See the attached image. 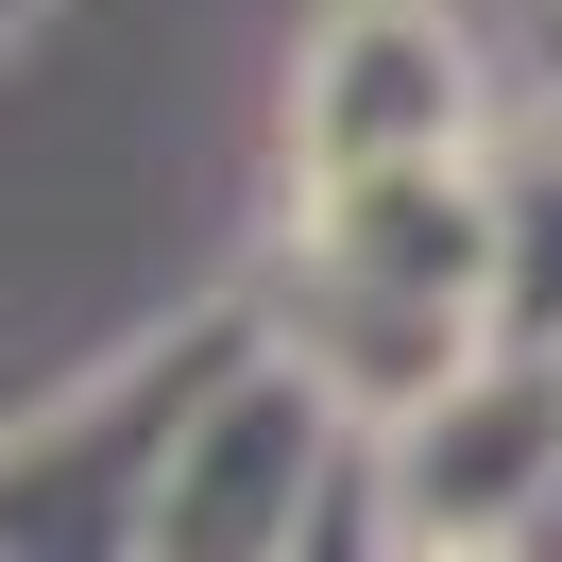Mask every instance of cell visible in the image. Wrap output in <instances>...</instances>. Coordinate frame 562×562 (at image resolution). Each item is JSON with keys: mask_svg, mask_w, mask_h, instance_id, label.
I'll return each mask as SVG.
<instances>
[{"mask_svg": "<svg viewBox=\"0 0 562 562\" xmlns=\"http://www.w3.org/2000/svg\"><path fill=\"white\" fill-rule=\"evenodd\" d=\"M512 35H528V69L562 86V0H512Z\"/></svg>", "mask_w": 562, "mask_h": 562, "instance_id": "7", "label": "cell"}, {"mask_svg": "<svg viewBox=\"0 0 562 562\" xmlns=\"http://www.w3.org/2000/svg\"><path fill=\"white\" fill-rule=\"evenodd\" d=\"M477 154V35L443 0H324L290 35V171Z\"/></svg>", "mask_w": 562, "mask_h": 562, "instance_id": "5", "label": "cell"}, {"mask_svg": "<svg viewBox=\"0 0 562 562\" xmlns=\"http://www.w3.org/2000/svg\"><path fill=\"white\" fill-rule=\"evenodd\" d=\"M256 341H273V307H256V273H239V290H205V307L137 324L120 358H86L69 392H35V409L0 426V562H18V546H52V562H137L188 409H205Z\"/></svg>", "mask_w": 562, "mask_h": 562, "instance_id": "2", "label": "cell"}, {"mask_svg": "<svg viewBox=\"0 0 562 562\" xmlns=\"http://www.w3.org/2000/svg\"><path fill=\"white\" fill-rule=\"evenodd\" d=\"M290 358L341 375V409H409L460 358H494V171L477 154H392V171H290L273 273H256Z\"/></svg>", "mask_w": 562, "mask_h": 562, "instance_id": "1", "label": "cell"}, {"mask_svg": "<svg viewBox=\"0 0 562 562\" xmlns=\"http://www.w3.org/2000/svg\"><path fill=\"white\" fill-rule=\"evenodd\" d=\"M35 35H52V0H0V52H35Z\"/></svg>", "mask_w": 562, "mask_h": 562, "instance_id": "8", "label": "cell"}, {"mask_svg": "<svg viewBox=\"0 0 562 562\" xmlns=\"http://www.w3.org/2000/svg\"><path fill=\"white\" fill-rule=\"evenodd\" d=\"M358 443H375V426L341 409V375H324V358H290V341H256L239 375L188 409L171 477H154L137 562H290V546L324 528V494L358 477Z\"/></svg>", "mask_w": 562, "mask_h": 562, "instance_id": "3", "label": "cell"}, {"mask_svg": "<svg viewBox=\"0 0 562 562\" xmlns=\"http://www.w3.org/2000/svg\"><path fill=\"white\" fill-rule=\"evenodd\" d=\"M358 494H392L375 546H528V528L562 512V358L494 341V358H460L443 392L375 409Z\"/></svg>", "mask_w": 562, "mask_h": 562, "instance_id": "4", "label": "cell"}, {"mask_svg": "<svg viewBox=\"0 0 562 562\" xmlns=\"http://www.w3.org/2000/svg\"><path fill=\"white\" fill-rule=\"evenodd\" d=\"M494 341L562 358V137L494 154Z\"/></svg>", "mask_w": 562, "mask_h": 562, "instance_id": "6", "label": "cell"}, {"mask_svg": "<svg viewBox=\"0 0 562 562\" xmlns=\"http://www.w3.org/2000/svg\"><path fill=\"white\" fill-rule=\"evenodd\" d=\"M546 528H562V512H546Z\"/></svg>", "mask_w": 562, "mask_h": 562, "instance_id": "9", "label": "cell"}]
</instances>
